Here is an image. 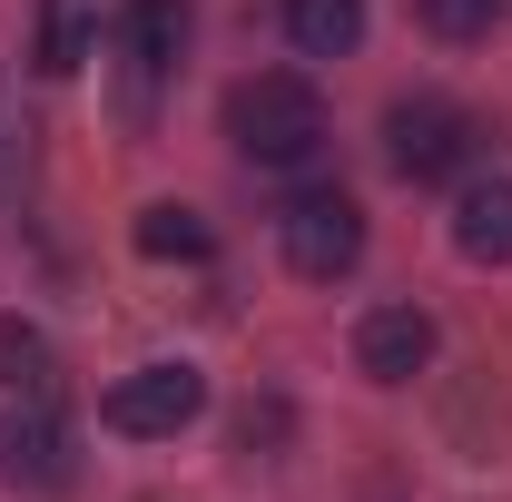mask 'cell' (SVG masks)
<instances>
[{
  "label": "cell",
  "mask_w": 512,
  "mask_h": 502,
  "mask_svg": "<svg viewBox=\"0 0 512 502\" xmlns=\"http://www.w3.org/2000/svg\"><path fill=\"white\" fill-rule=\"evenodd\" d=\"M227 138L247 148L256 168H306L325 148V99L316 79H296V69H256L227 89Z\"/></svg>",
  "instance_id": "obj_1"
},
{
  "label": "cell",
  "mask_w": 512,
  "mask_h": 502,
  "mask_svg": "<svg viewBox=\"0 0 512 502\" xmlns=\"http://www.w3.org/2000/svg\"><path fill=\"white\" fill-rule=\"evenodd\" d=\"M483 148H493V128L473 119V109H453V99H394V109H384V158H394V178H414V188L473 178Z\"/></svg>",
  "instance_id": "obj_2"
},
{
  "label": "cell",
  "mask_w": 512,
  "mask_h": 502,
  "mask_svg": "<svg viewBox=\"0 0 512 502\" xmlns=\"http://www.w3.org/2000/svg\"><path fill=\"white\" fill-rule=\"evenodd\" d=\"M276 237H286V266H296L306 286H335V276L365 266V207L345 188H316V197H296V207L276 217Z\"/></svg>",
  "instance_id": "obj_3"
},
{
  "label": "cell",
  "mask_w": 512,
  "mask_h": 502,
  "mask_svg": "<svg viewBox=\"0 0 512 502\" xmlns=\"http://www.w3.org/2000/svg\"><path fill=\"white\" fill-rule=\"evenodd\" d=\"M197 414H207V375H197V365H138V375H119L109 404H99V424H109V434H138V443L178 434Z\"/></svg>",
  "instance_id": "obj_4"
},
{
  "label": "cell",
  "mask_w": 512,
  "mask_h": 502,
  "mask_svg": "<svg viewBox=\"0 0 512 502\" xmlns=\"http://www.w3.org/2000/svg\"><path fill=\"white\" fill-rule=\"evenodd\" d=\"M355 365L375 384H414L424 365H434V315L424 306H375L365 325H355Z\"/></svg>",
  "instance_id": "obj_5"
},
{
  "label": "cell",
  "mask_w": 512,
  "mask_h": 502,
  "mask_svg": "<svg viewBox=\"0 0 512 502\" xmlns=\"http://www.w3.org/2000/svg\"><path fill=\"white\" fill-rule=\"evenodd\" d=\"M0 473L30 483V493H60V483H69V424L50 414V404L0 414Z\"/></svg>",
  "instance_id": "obj_6"
},
{
  "label": "cell",
  "mask_w": 512,
  "mask_h": 502,
  "mask_svg": "<svg viewBox=\"0 0 512 502\" xmlns=\"http://www.w3.org/2000/svg\"><path fill=\"white\" fill-rule=\"evenodd\" d=\"M453 247L473 266H512V178H463L453 197Z\"/></svg>",
  "instance_id": "obj_7"
},
{
  "label": "cell",
  "mask_w": 512,
  "mask_h": 502,
  "mask_svg": "<svg viewBox=\"0 0 512 502\" xmlns=\"http://www.w3.org/2000/svg\"><path fill=\"white\" fill-rule=\"evenodd\" d=\"M286 40L296 60H345L365 40V0H286Z\"/></svg>",
  "instance_id": "obj_8"
},
{
  "label": "cell",
  "mask_w": 512,
  "mask_h": 502,
  "mask_svg": "<svg viewBox=\"0 0 512 502\" xmlns=\"http://www.w3.org/2000/svg\"><path fill=\"white\" fill-rule=\"evenodd\" d=\"M178 50H188V0H128V69L158 79Z\"/></svg>",
  "instance_id": "obj_9"
},
{
  "label": "cell",
  "mask_w": 512,
  "mask_h": 502,
  "mask_svg": "<svg viewBox=\"0 0 512 502\" xmlns=\"http://www.w3.org/2000/svg\"><path fill=\"white\" fill-rule=\"evenodd\" d=\"M138 256H178V266H197V256H217V227H207L197 207H138Z\"/></svg>",
  "instance_id": "obj_10"
},
{
  "label": "cell",
  "mask_w": 512,
  "mask_h": 502,
  "mask_svg": "<svg viewBox=\"0 0 512 502\" xmlns=\"http://www.w3.org/2000/svg\"><path fill=\"white\" fill-rule=\"evenodd\" d=\"M89 60V0H40V69Z\"/></svg>",
  "instance_id": "obj_11"
},
{
  "label": "cell",
  "mask_w": 512,
  "mask_h": 502,
  "mask_svg": "<svg viewBox=\"0 0 512 502\" xmlns=\"http://www.w3.org/2000/svg\"><path fill=\"white\" fill-rule=\"evenodd\" d=\"M503 10H512V0H414V20H424L434 40H453V50H463V40H493Z\"/></svg>",
  "instance_id": "obj_12"
},
{
  "label": "cell",
  "mask_w": 512,
  "mask_h": 502,
  "mask_svg": "<svg viewBox=\"0 0 512 502\" xmlns=\"http://www.w3.org/2000/svg\"><path fill=\"white\" fill-rule=\"evenodd\" d=\"M40 375H50V345H40V325L0 315V384H40Z\"/></svg>",
  "instance_id": "obj_13"
},
{
  "label": "cell",
  "mask_w": 512,
  "mask_h": 502,
  "mask_svg": "<svg viewBox=\"0 0 512 502\" xmlns=\"http://www.w3.org/2000/svg\"><path fill=\"white\" fill-rule=\"evenodd\" d=\"M276 434H286V404H247V414H237V443H247V453L276 443Z\"/></svg>",
  "instance_id": "obj_14"
},
{
  "label": "cell",
  "mask_w": 512,
  "mask_h": 502,
  "mask_svg": "<svg viewBox=\"0 0 512 502\" xmlns=\"http://www.w3.org/2000/svg\"><path fill=\"white\" fill-rule=\"evenodd\" d=\"M0 168H10V119H0Z\"/></svg>",
  "instance_id": "obj_15"
}]
</instances>
